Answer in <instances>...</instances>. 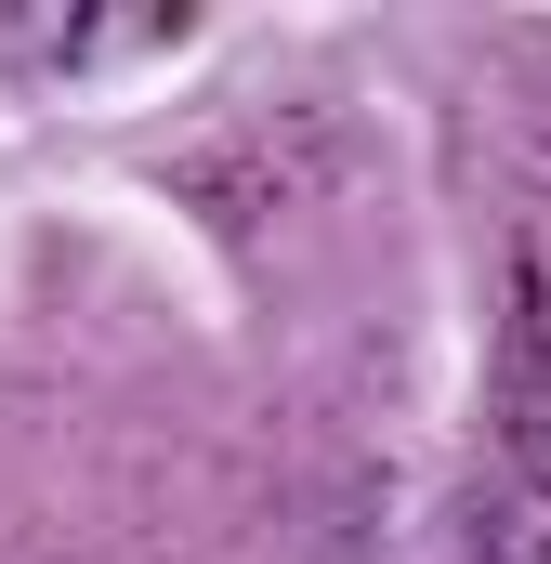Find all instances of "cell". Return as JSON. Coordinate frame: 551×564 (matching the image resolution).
<instances>
[{
    "mask_svg": "<svg viewBox=\"0 0 551 564\" xmlns=\"http://www.w3.org/2000/svg\"><path fill=\"white\" fill-rule=\"evenodd\" d=\"M184 40L171 13H132V26H93V13H40V26H0V66H119V53H158Z\"/></svg>",
    "mask_w": 551,
    "mask_h": 564,
    "instance_id": "1",
    "label": "cell"
}]
</instances>
